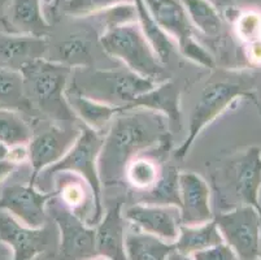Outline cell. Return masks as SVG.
<instances>
[{"instance_id": "obj_21", "label": "cell", "mask_w": 261, "mask_h": 260, "mask_svg": "<svg viewBox=\"0 0 261 260\" xmlns=\"http://www.w3.org/2000/svg\"><path fill=\"white\" fill-rule=\"evenodd\" d=\"M173 250V243L144 232L126 233L125 237L127 260H168Z\"/></svg>"}, {"instance_id": "obj_29", "label": "cell", "mask_w": 261, "mask_h": 260, "mask_svg": "<svg viewBox=\"0 0 261 260\" xmlns=\"http://www.w3.org/2000/svg\"><path fill=\"white\" fill-rule=\"evenodd\" d=\"M160 176V169L152 159L134 157L126 167L125 180L139 190H149Z\"/></svg>"}, {"instance_id": "obj_34", "label": "cell", "mask_w": 261, "mask_h": 260, "mask_svg": "<svg viewBox=\"0 0 261 260\" xmlns=\"http://www.w3.org/2000/svg\"><path fill=\"white\" fill-rule=\"evenodd\" d=\"M9 152H11V147L6 146L4 143L0 142V160L9 159Z\"/></svg>"}, {"instance_id": "obj_25", "label": "cell", "mask_w": 261, "mask_h": 260, "mask_svg": "<svg viewBox=\"0 0 261 260\" xmlns=\"http://www.w3.org/2000/svg\"><path fill=\"white\" fill-rule=\"evenodd\" d=\"M186 9L191 25L207 37H218L222 30V18L211 0H179Z\"/></svg>"}, {"instance_id": "obj_6", "label": "cell", "mask_w": 261, "mask_h": 260, "mask_svg": "<svg viewBox=\"0 0 261 260\" xmlns=\"http://www.w3.org/2000/svg\"><path fill=\"white\" fill-rule=\"evenodd\" d=\"M238 98H248L261 111V104L256 95L251 91V89L243 86L242 83L231 82V81L230 82L229 81H217V82H212L205 86L198 103L192 109L191 117H190L189 134L175 151V157L184 159L189 154L190 149L201 130L208 124L212 123L218 114H221Z\"/></svg>"}, {"instance_id": "obj_20", "label": "cell", "mask_w": 261, "mask_h": 260, "mask_svg": "<svg viewBox=\"0 0 261 260\" xmlns=\"http://www.w3.org/2000/svg\"><path fill=\"white\" fill-rule=\"evenodd\" d=\"M222 235L216 225L215 220L207 221L199 225H184L181 224L177 240L173 246L179 254L191 256L195 252L222 243Z\"/></svg>"}, {"instance_id": "obj_32", "label": "cell", "mask_w": 261, "mask_h": 260, "mask_svg": "<svg viewBox=\"0 0 261 260\" xmlns=\"http://www.w3.org/2000/svg\"><path fill=\"white\" fill-rule=\"evenodd\" d=\"M16 167H17V164L11 161L9 159L0 160V183L4 182L12 175V172L15 171Z\"/></svg>"}, {"instance_id": "obj_7", "label": "cell", "mask_w": 261, "mask_h": 260, "mask_svg": "<svg viewBox=\"0 0 261 260\" xmlns=\"http://www.w3.org/2000/svg\"><path fill=\"white\" fill-rule=\"evenodd\" d=\"M222 240L241 260L258 259L261 208L242 204L231 211L213 216Z\"/></svg>"}, {"instance_id": "obj_36", "label": "cell", "mask_w": 261, "mask_h": 260, "mask_svg": "<svg viewBox=\"0 0 261 260\" xmlns=\"http://www.w3.org/2000/svg\"><path fill=\"white\" fill-rule=\"evenodd\" d=\"M86 260H111V259L107 256H103V255H95V256L90 257V259H86Z\"/></svg>"}, {"instance_id": "obj_18", "label": "cell", "mask_w": 261, "mask_h": 260, "mask_svg": "<svg viewBox=\"0 0 261 260\" xmlns=\"http://www.w3.org/2000/svg\"><path fill=\"white\" fill-rule=\"evenodd\" d=\"M65 98L73 113L77 114L84 121L85 125L98 133H101L107 126H109L116 114L126 112L125 107L100 103L98 100L85 97L70 87L66 89Z\"/></svg>"}, {"instance_id": "obj_19", "label": "cell", "mask_w": 261, "mask_h": 260, "mask_svg": "<svg viewBox=\"0 0 261 260\" xmlns=\"http://www.w3.org/2000/svg\"><path fill=\"white\" fill-rule=\"evenodd\" d=\"M7 12L9 23L18 34L42 37L49 30L42 9V0H13Z\"/></svg>"}, {"instance_id": "obj_23", "label": "cell", "mask_w": 261, "mask_h": 260, "mask_svg": "<svg viewBox=\"0 0 261 260\" xmlns=\"http://www.w3.org/2000/svg\"><path fill=\"white\" fill-rule=\"evenodd\" d=\"M46 47L47 43L42 37L9 34L0 38V55L8 61H21V65L42 57Z\"/></svg>"}, {"instance_id": "obj_39", "label": "cell", "mask_w": 261, "mask_h": 260, "mask_svg": "<svg viewBox=\"0 0 261 260\" xmlns=\"http://www.w3.org/2000/svg\"><path fill=\"white\" fill-rule=\"evenodd\" d=\"M256 260H261V259H260V257H258V259H256Z\"/></svg>"}, {"instance_id": "obj_14", "label": "cell", "mask_w": 261, "mask_h": 260, "mask_svg": "<svg viewBox=\"0 0 261 260\" xmlns=\"http://www.w3.org/2000/svg\"><path fill=\"white\" fill-rule=\"evenodd\" d=\"M147 9L158 25L178 44V50L184 51L189 44L196 40L186 9L179 0H143Z\"/></svg>"}, {"instance_id": "obj_17", "label": "cell", "mask_w": 261, "mask_h": 260, "mask_svg": "<svg viewBox=\"0 0 261 260\" xmlns=\"http://www.w3.org/2000/svg\"><path fill=\"white\" fill-rule=\"evenodd\" d=\"M149 109L163 114L168 120L169 128H181V108H179V90L173 82L155 85L153 89L144 92L127 106L132 109Z\"/></svg>"}, {"instance_id": "obj_28", "label": "cell", "mask_w": 261, "mask_h": 260, "mask_svg": "<svg viewBox=\"0 0 261 260\" xmlns=\"http://www.w3.org/2000/svg\"><path fill=\"white\" fill-rule=\"evenodd\" d=\"M60 63L70 68H84L91 64V43L86 35L73 34L59 46Z\"/></svg>"}, {"instance_id": "obj_26", "label": "cell", "mask_w": 261, "mask_h": 260, "mask_svg": "<svg viewBox=\"0 0 261 260\" xmlns=\"http://www.w3.org/2000/svg\"><path fill=\"white\" fill-rule=\"evenodd\" d=\"M32 138L29 124L17 111L0 108V142L8 147L26 146Z\"/></svg>"}, {"instance_id": "obj_3", "label": "cell", "mask_w": 261, "mask_h": 260, "mask_svg": "<svg viewBox=\"0 0 261 260\" xmlns=\"http://www.w3.org/2000/svg\"><path fill=\"white\" fill-rule=\"evenodd\" d=\"M70 89L87 98L109 106H122L126 108L133 100L155 87V81L144 78L129 70H82L73 75Z\"/></svg>"}, {"instance_id": "obj_2", "label": "cell", "mask_w": 261, "mask_h": 260, "mask_svg": "<svg viewBox=\"0 0 261 260\" xmlns=\"http://www.w3.org/2000/svg\"><path fill=\"white\" fill-rule=\"evenodd\" d=\"M72 70L66 64L43 57L26 61L20 66L29 100H34L44 113L65 123H74L75 119L65 98Z\"/></svg>"}, {"instance_id": "obj_8", "label": "cell", "mask_w": 261, "mask_h": 260, "mask_svg": "<svg viewBox=\"0 0 261 260\" xmlns=\"http://www.w3.org/2000/svg\"><path fill=\"white\" fill-rule=\"evenodd\" d=\"M47 212L60 232V255L63 260H86L95 256V228L86 225L60 198H51Z\"/></svg>"}, {"instance_id": "obj_35", "label": "cell", "mask_w": 261, "mask_h": 260, "mask_svg": "<svg viewBox=\"0 0 261 260\" xmlns=\"http://www.w3.org/2000/svg\"><path fill=\"white\" fill-rule=\"evenodd\" d=\"M13 0H0V16H4Z\"/></svg>"}, {"instance_id": "obj_1", "label": "cell", "mask_w": 261, "mask_h": 260, "mask_svg": "<svg viewBox=\"0 0 261 260\" xmlns=\"http://www.w3.org/2000/svg\"><path fill=\"white\" fill-rule=\"evenodd\" d=\"M169 124L163 114L149 109H135L116 114L104 135L98 156L101 185L113 186L125 178L126 167L146 150L168 151Z\"/></svg>"}, {"instance_id": "obj_15", "label": "cell", "mask_w": 261, "mask_h": 260, "mask_svg": "<svg viewBox=\"0 0 261 260\" xmlns=\"http://www.w3.org/2000/svg\"><path fill=\"white\" fill-rule=\"evenodd\" d=\"M125 221L121 202H115L107 208L100 223L95 226L96 254L111 260H127L125 251Z\"/></svg>"}, {"instance_id": "obj_24", "label": "cell", "mask_w": 261, "mask_h": 260, "mask_svg": "<svg viewBox=\"0 0 261 260\" xmlns=\"http://www.w3.org/2000/svg\"><path fill=\"white\" fill-rule=\"evenodd\" d=\"M30 106L20 69L0 66V108L29 111Z\"/></svg>"}, {"instance_id": "obj_33", "label": "cell", "mask_w": 261, "mask_h": 260, "mask_svg": "<svg viewBox=\"0 0 261 260\" xmlns=\"http://www.w3.org/2000/svg\"><path fill=\"white\" fill-rule=\"evenodd\" d=\"M168 260H192V257L187 256V255H184V254H179L178 251L173 250L172 254H170L169 257H168Z\"/></svg>"}, {"instance_id": "obj_31", "label": "cell", "mask_w": 261, "mask_h": 260, "mask_svg": "<svg viewBox=\"0 0 261 260\" xmlns=\"http://www.w3.org/2000/svg\"><path fill=\"white\" fill-rule=\"evenodd\" d=\"M192 260H241L231 247L225 242L195 252L191 255Z\"/></svg>"}, {"instance_id": "obj_38", "label": "cell", "mask_w": 261, "mask_h": 260, "mask_svg": "<svg viewBox=\"0 0 261 260\" xmlns=\"http://www.w3.org/2000/svg\"><path fill=\"white\" fill-rule=\"evenodd\" d=\"M258 257L261 259V234H260V249H258Z\"/></svg>"}, {"instance_id": "obj_10", "label": "cell", "mask_w": 261, "mask_h": 260, "mask_svg": "<svg viewBox=\"0 0 261 260\" xmlns=\"http://www.w3.org/2000/svg\"><path fill=\"white\" fill-rule=\"evenodd\" d=\"M58 192L43 193L35 185L7 186L0 195V209H6L18 221L30 228H43L47 218V203Z\"/></svg>"}, {"instance_id": "obj_5", "label": "cell", "mask_w": 261, "mask_h": 260, "mask_svg": "<svg viewBox=\"0 0 261 260\" xmlns=\"http://www.w3.org/2000/svg\"><path fill=\"white\" fill-rule=\"evenodd\" d=\"M101 133L95 132L89 126H81V133L70 150L61 160L44 169L46 177H54L56 173L69 172L80 176L87 182L94 195V220L92 226H96L103 218L104 209L101 203V181L98 171V156L103 145Z\"/></svg>"}, {"instance_id": "obj_4", "label": "cell", "mask_w": 261, "mask_h": 260, "mask_svg": "<svg viewBox=\"0 0 261 260\" xmlns=\"http://www.w3.org/2000/svg\"><path fill=\"white\" fill-rule=\"evenodd\" d=\"M99 40L101 49L123 61L129 70L152 81L163 75V64L137 21L108 25Z\"/></svg>"}, {"instance_id": "obj_11", "label": "cell", "mask_w": 261, "mask_h": 260, "mask_svg": "<svg viewBox=\"0 0 261 260\" xmlns=\"http://www.w3.org/2000/svg\"><path fill=\"white\" fill-rule=\"evenodd\" d=\"M123 218L147 234L174 243L181 226V211L174 206L135 203L125 209Z\"/></svg>"}, {"instance_id": "obj_9", "label": "cell", "mask_w": 261, "mask_h": 260, "mask_svg": "<svg viewBox=\"0 0 261 260\" xmlns=\"http://www.w3.org/2000/svg\"><path fill=\"white\" fill-rule=\"evenodd\" d=\"M80 133L81 126L52 125L40 134L33 135L28 145V159L33 169L29 183L35 185L40 172L61 160L74 145Z\"/></svg>"}, {"instance_id": "obj_22", "label": "cell", "mask_w": 261, "mask_h": 260, "mask_svg": "<svg viewBox=\"0 0 261 260\" xmlns=\"http://www.w3.org/2000/svg\"><path fill=\"white\" fill-rule=\"evenodd\" d=\"M134 6L138 16V23L141 25L144 37L148 40L149 46L159 57L161 64L169 63L170 57L175 51V44L173 39L158 25L151 13L147 9L143 0H134Z\"/></svg>"}, {"instance_id": "obj_12", "label": "cell", "mask_w": 261, "mask_h": 260, "mask_svg": "<svg viewBox=\"0 0 261 260\" xmlns=\"http://www.w3.org/2000/svg\"><path fill=\"white\" fill-rule=\"evenodd\" d=\"M0 242L12 250V260H33L46 251L48 233L44 228H30L6 209H0Z\"/></svg>"}, {"instance_id": "obj_13", "label": "cell", "mask_w": 261, "mask_h": 260, "mask_svg": "<svg viewBox=\"0 0 261 260\" xmlns=\"http://www.w3.org/2000/svg\"><path fill=\"white\" fill-rule=\"evenodd\" d=\"M178 185L182 224L199 225L212 220L211 192L205 180L192 172H182L178 176Z\"/></svg>"}, {"instance_id": "obj_30", "label": "cell", "mask_w": 261, "mask_h": 260, "mask_svg": "<svg viewBox=\"0 0 261 260\" xmlns=\"http://www.w3.org/2000/svg\"><path fill=\"white\" fill-rule=\"evenodd\" d=\"M130 0H64L63 9L65 13L75 17H85L100 12H107Z\"/></svg>"}, {"instance_id": "obj_37", "label": "cell", "mask_w": 261, "mask_h": 260, "mask_svg": "<svg viewBox=\"0 0 261 260\" xmlns=\"http://www.w3.org/2000/svg\"><path fill=\"white\" fill-rule=\"evenodd\" d=\"M238 2H243V3H261V0H238Z\"/></svg>"}, {"instance_id": "obj_27", "label": "cell", "mask_w": 261, "mask_h": 260, "mask_svg": "<svg viewBox=\"0 0 261 260\" xmlns=\"http://www.w3.org/2000/svg\"><path fill=\"white\" fill-rule=\"evenodd\" d=\"M178 173L174 167H168L160 172L159 180L149 190H147L146 203L161 204V206H174L179 208L181 198H179V185H178Z\"/></svg>"}, {"instance_id": "obj_16", "label": "cell", "mask_w": 261, "mask_h": 260, "mask_svg": "<svg viewBox=\"0 0 261 260\" xmlns=\"http://www.w3.org/2000/svg\"><path fill=\"white\" fill-rule=\"evenodd\" d=\"M232 185L244 204L261 208V149H247L232 166Z\"/></svg>"}]
</instances>
